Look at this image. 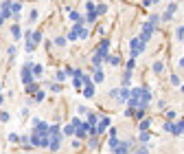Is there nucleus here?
<instances>
[{
  "label": "nucleus",
  "instance_id": "nucleus-1",
  "mask_svg": "<svg viewBox=\"0 0 184 154\" xmlns=\"http://www.w3.org/2000/svg\"><path fill=\"white\" fill-rule=\"evenodd\" d=\"M127 106H130V110H136V108H149L151 106V90H149V86H134V88H130Z\"/></svg>",
  "mask_w": 184,
  "mask_h": 154
},
{
  "label": "nucleus",
  "instance_id": "nucleus-13",
  "mask_svg": "<svg viewBox=\"0 0 184 154\" xmlns=\"http://www.w3.org/2000/svg\"><path fill=\"white\" fill-rule=\"evenodd\" d=\"M38 90H40V84H38V81H31L29 86H24V93H26V95H35Z\"/></svg>",
  "mask_w": 184,
  "mask_h": 154
},
{
  "label": "nucleus",
  "instance_id": "nucleus-27",
  "mask_svg": "<svg viewBox=\"0 0 184 154\" xmlns=\"http://www.w3.org/2000/svg\"><path fill=\"white\" fill-rule=\"evenodd\" d=\"M97 18H99L97 11H88V15H86V20H84V22H97Z\"/></svg>",
  "mask_w": 184,
  "mask_h": 154
},
{
  "label": "nucleus",
  "instance_id": "nucleus-48",
  "mask_svg": "<svg viewBox=\"0 0 184 154\" xmlns=\"http://www.w3.org/2000/svg\"><path fill=\"white\" fill-rule=\"evenodd\" d=\"M173 119H176V110H169L167 112V121H173Z\"/></svg>",
  "mask_w": 184,
  "mask_h": 154
},
{
  "label": "nucleus",
  "instance_id": "nucleus-49",
  "mask_svg": "<svg viewBox=\"0 0 184 154\" xmlns=\"http://www.w3.org/2000/svg\"><path fill=\"white\" fill-rule=\"evenodd\" d=\"M158 0H143V7H151V5H156Z\"/></svg>",
  "mask_w": 184,
  "mask_h": 154
},
{
  "label": "nucleus",
  "instance_id": "nucleus-42",
  "mask_svg": "<svg viewBox=\"0 0 184 154\" xmlns=\"http://www.w3.org/2000/svg\"><path fill=\"white\" fill-rule=\"evenodd\" d=\"M38 18H40V13H38V11H35V9H33V11H31V15H29V22H35V20H38Z\"/></svg>",
  "mask_w": 184,
  "mask_h": 154
},
{
  "label": "nucleus",
  "instance_id": "nucleus-37",
  "mask_svg": "<svg viewBox=\"0 0 184 154\" xmlns=\"http://www.w3.org/2000/svg\"><path fill=\"white\" fill-rule=\"evenodd\" d=\"M90 148H92V150L99 148V137H90Z\"/></svg>",
  "mask_w": 184,
  "mask_h": 154
},
{
  "label": "nucleus",
  "instance_id": "nucleus-29",
  "mask_svg": "<svg viewBox=\"0 0 184 154\" xmlns=\"http://www.w3.org/2000/svg\"><path fill=\"white\" fill-rule=\"evenodd\" d=\"M162 70H164V64H162V62H156V64H153V73H156V75H160Z\"/></svg>",
  "mask_w": 184,
  "mask_h": 154
},
{
  "label": "nucleus",
  "instance_id": "nucleus-41",
  "mask_svg": "<svg viewBox=\"0 0 184 154\" xmlns=\"http://www.w3.org/2000/svg\"><path fill=\"white\" fill-rule=\"evenodd\" d=\"M176 38H178V40H184V26H178V31H176Z\"/></svg>",
  "mask_w": 184,
  "mask_h": 154
},
{
  "label": "nucleus",
  "instance_id": "nucleus-28",
  "mask_svg": "<svg viewBox=\"0 0 184 154\" xmlns=\"http://www.w3.org/2000/svg\"><path fill=\"white\" fill-rule=\"evenodd\" d=\"M64 134H68V137H72V134H75V125H72V123L64 125Z\"/></svg>",
  "mask_w": 184,
  "mask_h": 154
},
{
  "label": "nucleus",
  "instance_id": "nucleus-30",
  "mask_svg": "<svg viewBox=\"0 0 184 154\" xmlns=\"http://www.w3.org/2000/svg\"><path fill=\"white\" fill-rule=\"evenodd\" d=\"M70 20H72V22H84V18H81L77 11H70Z\"/></svg>",
  "mask_w": 184,
  "mask_h": 154
},
{
  "label": "nucleus",
  "instance_id": "nucleus-22",
  "mask_svg": "<svg viewBox=\"0 0 184 154\" xmlns=\"http://www.w3.org/2000/svg\"><path fill=\"white\" fill-rule=\"evenodd\" d=\"M149 128H151V119H143L140 121V132H147Z\"/></svg>",
  "mask_w": 184,
  "mask_h": 154
},
{
  "label": "nucleus",
  "instance_id": "nucleus-57",
  "mask_svg": "<svg viewBox=\"0 0 184 154\" xmlns=\"http://www.w3.org/2000/svg\"><path fill=\"white\" fill-rule=\"evenodd\" d=\"M0 90H2V86H0Z\"/></svg>",
  "mask_w": 184,
  "mask_h": 154
},
{
  "label": "nucleus",
  "instance_id": "nucleus-53",
  "mask_svg": "<svg viewBox=\"0 0 184 154\" xmlns=\"http://www.w3.org/2000/svg\"><path fill=\"white\" fill-rule=\"evenodd\" d=\"M2 22H5V20H2V15H0V26H2Z\"/></svg>",
  "mask_w": 184,
  "mask_h": 154
},
{
  "label": "nucleus",
  "instance_id": "nucleus-33",
  "mask_svg": "<svg viewBox=\"0 0 184 154\" xmlns=\"http://www.w3.org/2000/svg\"><path fill=\"white\" fill-rule=\"evenodd\" d=\"M44 97H46V95H44V90H38V93L33 95V101H44Z\"/></svg>",
  "mask_w": 184,
  "mask_h": 154
},
{
  "label": "nucleus",
  "instance_id": "nucleus-18",
  "mask_svg": "<svg viewBox=\"0 0 184 154\" xmlns=\"http://www.w3.org/2000/svg\"><path fill=\"white\" fill-rule=\"evenodd\" d=\"M132 75H134L132 70H125V73H123V86H125V88H130V81H132Z\"/></svg>",
  "mask_w": 184,
  "mask_h": 154
},
{
  "label": "nucleus",
  "instance_id": "nucleus-55",
  "mask_svg": "<svg viewBox=\"0 0 184 154\" xmlns=\"http://www.w3.org/2000/svg\"><path fill=\"white\" fill-rule=\"evenodd\" d=\"M180 90H182V93H184V86H180Z\"/></svg>",
  "mask_w": 184,
  "mask_h": 154
},
{
  "label": "nucleus",
  "instance_id": "nucleus-4",
  "mask_svg": "<svg viewBox=\"0 0 184 154\" xmlns=\"http://www.w3.org/2000/svg\"><path fill=\"white\" fill-rule=\"evenodd\" d=\"M110 125H112V119H110V117H99V121H97V137H101V134H103Z\"/></svg>",
  "mask_w": 184,
  "mask_h": 154
},
{
  "label": "nucleus",
  "instance_id": "nucleus-40",
  "mask_svg": "<svg viewBox=\"0 0 184 154\" xmlns=\"http://www.w3.org/2000/svg\"><path fill=\"white\" fill-rule=\"evenodd\" d=\"M134 68H136V60L132 57L130 62H127V68H125V70H132V73H134Z\"/></svg>",
  "mask_w": 184,
  "mask_h": 154
},
{
  "label": "nucleus",
  "instance_id": "nucleus-11",
  "mask_svg": "<svg viewBox=\"0 0 184 154\" xmlns=\"http://www.w3.org/2000/svg\"><path fill=\"white\" fill-rule=\"evenodd\" d=\"M103 79H105V73L101 68H94V73H92V81H94V84H101Z\"/></svg>",
  "mask_w": 184,
  "mask_h": 154
},
{
  "label": "nucleus",
  "instance_id": "nucleus-17",
  "mask_svg": "<svg viewBox=\"0 0 184 154\" xmlns=\"http://www.w3.org/2000/svg\"><path fill=\"white\" fill-rule=\"evenodd\" d=\"M105 62H107V64H112V66H121V57H118V55H107Z\"/></svg>",
  "mask_w": 184,
  "mask_h": 154
},
{
  "label": "nucleus",
  "instance_id": "nucleus-8",
  "mask_svg": "<svg viewBox=\"0 0 184 154\" xmlns=\"http://www.w3.org/2000/svg\"><path fill=\"white\" fill-rule=\"evenodd\" d=\"M75 137L77 139H88V123L86 121H81L77 128H75Z\"/></svg>",
  "mask_w": 184,
  "mask_h": 154
},
{
  "label": "nucleus",
  "instance_id": "nucleus-34",
  "mask_svg": "<svg viewBox=\"0 0 184 154\" xmlns=\"http://www.w3.org/2000/svg\"><path fill=\"white\" fill-rule=\"evenodd\" d=\"M55 79H57L59 84H61V81H66V73H64V70H57V73H55Z\"/></svg>",
  "mask_w": 184,
  "mask_h": 154
},
{
  "label": "nucleus",
  "instance_id": "nucleus-43",
  "mask_svg": "<svg viewBox=\"0 0 184 154\" xmlns=\"http://www.w3.org/2000/svg\"><path fill=\"white\" fill-rule=\"evenodd\" d=\"M9 119H11V117H9V112H0V121H2V123H7Z\"/></svg>",
  "mask_w": 184,
  "mask_h": 154
},
{
  "label": "nucleus",
  "instance_id": "nucleus-9",
  "mask_svg": "<svg viewBox=\"0 0 184 154\" xmlns=\"http://www.w3.org/2000/svg\"><path fill=\"white\" fill-rule=\"evenodd\" d=\"M9 9H11V18L18 22V20H20V11H22V2H18V0H15V2L9 5Z\"/></svg>",
  "mask_w": 184,
  "mask_h": 154
},
{
  "label": "nucleus",
  "instance_id": "nucleus-54",
  "mask_svg": "<svg viewBox=\"0 0 184 154\" xmlns=\"http://www.w3.org/2000/svg\"><path fill=\"white\" fill-rule=\"evenodd\" d=\"M182 123H184V119H182ZM182 134H184V125H182Z\"/></svg>",
  "mask_w": 184,
  "mask_h": 154
},
{
  "label": "nucleus",
  "instance_id": "nucleus-7",
  "mask_svg": "<svg viewBox=\"0 0 184 154\" xmlns=\"http://www.w3.org/2000/svg\"><path fill=\"white\" fill-rule=\"evenodd\" d=\"M116 104H127V99H130V88H125V86H121V88H118V93H116Z\"/></svg>",
  "mask_w": 184,
  "mask_h": 154
},
{
  "label": "nucleus",
  "instance_id": "nucleus-38",
  "mask_svg": "<svg viewBox=\"0 0 184 154\" xmlns=\"http://www.w3.org/2000/svg\"><path fill=\"white\" fill-rule=\"evenodd\" d=\"M136 154H149V150H147V143H143L140 148H136Z\"/></svg>",
  "mask_w": 184,
  "mask_h": 154
},
{
  "label": "nucleus",
  "instance_id": "nucleus-3",
  "mask_svg": "<svg viewBox=\"0 0 184 154\" xmlns=\"http://www.w3.org/2000/svg\"><path fill=\"white\" fill-rule=\"evenodd\" d=\"M156 29H158V26H153V24H149V22H145V24H143V33L138 35V38H140V40L147 44V42L151 40V35L156 33Z\"/></svg>",
  "mask_w": 184,
  "mask_h": 154
},
{
  "label": "nucleus",
  "instance_id": "nucleus-35",
  "mask_svg": "<svg viewBox=\"0 0 184 154\" xmlns=\"http://www.w3.org/2000/svg\"><path fill=\"white\" fill-rule=\"evenodd\" d=\"M9 143H20V134L11 132V134H9Z\"/></svg>",
  "mask_w": 184,
  "mask_h": 154
},
{
  "label": "nucleus",
  "instance_id": "nucleus-32",
  "mask_svg": "<svg viewBox=\"0 0 184 154\" xmlns=\"http://www.w3.org/2000/svg\"><path fill=\"white\" fill-rule=\"evenodd\" d=\"M94 11H97V15H103V13L107 11V5H103V2H101V5H99V7L94 9Z\"/></svg>",
  "mask_w": 184,
  "mask_h": 154
},
{
  "label": "nucleus",
  "instance_id": "nucleus-47",
  "mask_svg": "<svg viewBox=\"0 0 184 154\" xmlns=\"http://www.w3.org/2000/svg\"><path fill=\"white\" fill-rule=\"evenodd\" d=\"M66 40H79V38H77V31H70V33L66 35Z\"/></svg>",
  "mask_w": 184,
  "mask_h": 154
},
{
  "label": "nucleus",
  "instance_id": "nucleus-44",
  "mask_svg": "<svg viewBox=\"0 0 184 154\" xmlns=\"http://www.w3.org/2000/svg\"><path fill=\"white\" fill-rule=\"evenodd\" d=\"M171 84H173V86H180V77H178L176 73L171 75Z\"/></svg>",
  "mask_w": 184,
  "mask_h": 154
},
{
  "label": "nucleus",
  "instance_id": "nucleus-20",
  "mask_svg": "<svg viewBox=\"0 0 184 154\" xmlns=\"http://www.w3.org/2000/svg\"><path fill=\"white\" fill-rule=\"evenodd\" d=\"M138 141H140V143H149V141H151V134H149V130H147V132H140Z\"/></svg>",
  "mask_w": 184,
  "mask_h": 154
},
{
  "label": "nucleus",
  "instance_id": "nucleus-46",
  "mask_svg": "<svg viewBox=\"0 0 184 154\" xmlns=\"http://www.w3.org/2000/svg\"><path fill=\"white\" fill-rule=\"evenodd\" d=\"M7 53H9V57H15V53H18V49H15V46H9V49H7Z\"/></svg>",
  "mask_w": 184,
  "mask_h": 154
},
{
  "label": "nucleus",
  "instance_id": "nucleus-6",
  "mask_svg": "<svg viewBox=\"0 0 184 154\" xmlns=\"http://www.w3.org/2000/svg\"><path fill=\"white\" fill-rule=\"evenodd\" d=\"M20 77H22V84H24V86H29L31 81H33V73H31V62H29V64H24V66H22V73H20Z\"/></svg>",
  "mask_w": 184,
  "mask_h": 154
},
{
  "label": "nucleus",
  "instance_id": "nucleus-31",
  "mask_svg": "<svg viewBox=\"0 0 184 154\" xmlns=\"http://www.w3.org/2000/svg\"><path fill=\"white\" fill-rule=\"evenodd\" d=\"M20 143H22V148H26V150H29V148H31V141H29V134H26V137H20Z\"/></svg>",
  "mask_w": 184,
  "mask_h": 154
},
{
  "label": "nucleus",
  "instance_id": "nucleus-24",
  "mask_svg": "<svg viewBox=\"0 0 184 154\" xmlns=\"http://www.w3.org/2000/svg\"><path fill=\"white\" fill-rule=\"evenodd\" d=\"M118 143H121V139H118V134H116V137H110V141H107V145H110V148L114 150V148L118 145Z\"/></svg>",
  "mask_w": 184,
  "mask_h": 154
},
{
  "label": "nucleus",
  "instance_id": "nucleus-56",
  "mask_svg": "<svg viewBox=\"0 0 184 154\" xmlns=\"http://www.w3.org/2000/svg\"><path fill=\"white\" fill-rule=\"evenodd\" d=\"M173 2H180V0H173Z\"/></svg>",
  "mask_w": 184,
  "mask_h": 154
},
{
  "label": "nucleus",
  "instance_id": "nucleus-2",
  "mask_svg": "<svg viewBox=\"0 0 184 154\" xmlns=\"http://www.w3.org/2000/svg\"><path fill=\"white\" fill-rule=\"evenodd\" d=\"M130 49H132V51H130V53H132V57L136 60V57L145 51V42H143L140 38H132V40H130Z\"/></svg>",
  "mask_w": 184,
  "mask_h": 154
},
{
  "label": "nucleus",
  "instance_id": "nucleus-16",
  "mask_svg": "<svg viewBox=\"0 0 184 154\" xmlns=\"http://www.w3.org/2000/svg\"><path fill=\"white\" fill-rule=\"evenodd\" d=\"M31 73H33V77H40L44 73V66L42 64H31Z\"/></svg>",
  "mask_w": 184,
  "mask_h": 154
},
{
  "label": "nucleus",
  "instance_id": "nucleus-23",
  "mask_svg": "<svg viewBox=\"0 0 184 154\" xmlns=\"http://www.w3.org/2000/svg\"><path fill=\"white\" fill-rule=\"evenodd\" d=\"M72 86H75L77 90H81V88H84V79H81V77H72Z\"/></svg>",
  "mask_w": 184,
  "mask_h": 154
},
{
  "label": "nucleus",
  "instance_id": "nucleus-12",
  "mask_svg": "<svg viewBox=\"0 0 184 154\" xmlns=\"http://www.w3.org/2000/svg\"><path fill=\"white\" fill-rule=\"evenodd\" d=\"M182 125H184L182 121H176V123H171V130H169V132L173 134V137H180V134H182Z\"/></svg>",
  "mask_w": 184,
  "mask_h": 154
},
{
  "label": "nucleus",
  "instance_id": "nucleus-19",
  "mask_svg": "<svg viewBox=\"0 0 184 154\" xmlns=\"http://www.w3.org/2000/svg\"><path fill=\"white\" fill-rule=\"evenodd\" d=\"M11 35H13V38H22V31H20V26H18L15 22L11 24Z\"/></svg>",
  "mask_w": 184,
  "mask_h": 154
},
{
  "label": "nucleus",
  "instance_id": "nucleus-36",
  "mask_svg": "<svg viewBox=\"0 0 184 154\" xmlns=\"http://www.w3.org/2000/svg\"><path fill=\"white\" fill-rule=\"evenodd\" d=\"M158 22H160V15H158V13H153V15L149 18V24H153V26H158Z\"/></svg>",
  "mask_w": 184,
  "mask_h": 154
},
{
  "label": "nucleus",
  "instance_id": "nucleus-5",
  "mask_svg": "<svg viewBox=\"0 0 184 154\" xmlns=\"http://www.w3.org/2000/svg\"><path fill=\"white\" fill-rule=\"evenodd\" d=\"M134 148V139H127V141H121L118 145L114 148V154H130V150Z\"/></svg>",
  "mask_w": 184,
  "mask_h": 154
},
{
  "label": "nucleus",
  "instance_id": "nucleus-39",
  "mask_svg": "<svg viewBox=\"0 0 184 154\" xmlns=\"http://www.w3.org/2000/svg\"><path fill=\"white\" fill-rule=\"evenodd\" d=\"M77 112H79V117H86V115H88L90 110H88L86 106H79V108H77Z\"/></svg>",
  "mask_w": 184,
  "mask_h": 154
},
{
  "label": "nucleus",
  "instance_id": "nucleus-51",
  "mask_svg": "<svg viewBox=\"0 0 184 154\" xmlns=\"http://www.w3.org/2000/svg\"><path fill=\"white\" fill-rule=\"evenodd\" d=\"M180 66H182V68H184V57H182V60H180Z\"/></svg>",
  "mask_w": 184,
  "mask_h": 154
},
{
  "label": "nucleus",
  "instance_id": "nucleus-10",
  "mask_svg": "<svg viewBox=\"0 0 184 154\" xmlns=\"http://www.w3.org/2000/svg\"><path fill=\"white\" fill-rule=\"evenodd\" d=\"M176 11H178V2H171V5L167 7V11H164V13H160V18H162V20H171Z\"/></svg>",
  "mask_w": 184,
  "mask_h": 154
},
{
  "label": "nucleus",
  "instance_id": "nucleus-21",
  "mask_svg": "<svg viewBox=\"0 0 184 154\" xmlns=\"http://www.w3.org/2000/svg\"><path fill=\"white\" fill-rule=\"evenodd\" d=\"M66 35H57V38H55V46H66Z\"/></svg>",
  "mask_w": 184,
  "mask_h": 154
},
{
  "label": "nucleus",
  "instance_id": "nucleus-50",
  "mask_svg": "<svg viewBox=\"0 0 184 154\" xmlns=\"http://www.w3.org/2000/svg\"><path fill=\"white\" fill-rule=\"evenodd\" d=\"M171 123H173V121H164V125H162V128H164V130L169 132V130H171Z\"/></svg>",
  "mask_w": 184,
  "mask_h": 154
},
{
  "label": "nucleus",
  "instance_id": "nucleus-45",
  "mask_svg": "<svg viewBox=\"0 0 184 154\" xmlns=\"http://www.w3.org/2000/svg\"><path fill=\"white\" fill-rule=\"evenodd\" d=\"M99 46H101V49H107V51H110V40H105V38H103V40H101V44H99Z\"/></svg>",
  "mask_w": 184,
  "mask_h": 154
},
{
  "label": "nucleus",
  "instance_id": "nucleus-15",
  "mask_svg": "<svg viewBox=\"0 0 184 154\" xmlns=\"http://www.w3.org/2000/svg\"><path fill=\"white\" fill-rule=\"evenodd\" d=\"M44 40V35H42V31H31V42L35 44V46H38V44Z\"/></svg>",
  "mask_w": 184,
  "mask_h": 154
},
{
  "label": "nucleus",
  "instance_id": "nucleus-25",
  "mask_svg": "<svg viewBox=\"0 0 184 154\" xmlns=\"http://www.w3.org/2000/svg\"><path fill=\"white\" fill-rule=\"evenodd\" d=\"M48 86H51L53 93H61V90H64V86L59 84V81H53V84H48Z\"/></svg>",
  "mask_w": 184,
  "mask_h": 154
},
{
  "label": "nucleus",
  "instance_id": "nucleus-52",
  "mask_svg": "<svg viewBox=\"0 0 184 154\" xmlns=\"http://www.w3.org/2000/svg\"><path fill=\"white\" fill-rule=\"evenodd\" d=\"M2 101H5V97H2V95H0V106H2Z\"/></svg>",
  "mask_w": 184,
  "mask_h": 154
},
{
  "label": "nucleus",
  "instance_id": "nucleus-14",
  "mask_svg": "<svg viewBox=\"0 0 184 154\" xmlns=\"http://www.w3.org/2000/svg\"><path fill=\"white\" fill-rule=\"evenodd\" d=\"M59 145H61V137H55V139H51V143H48V150H51V152H57Z\"/></svg>",
  "mask_w": 184,
  "mask_h": 154
},
{
  "label": "nucleus",
  "instance_id": "nucleus-26",
  "mask_svg": "<svg viewBox=\"0 0 184 154\" xmlns=\"http://www.w3.org/2000/svg\"><path fill=\"white\" fill-rule=\"evenodd\" d=\"M132 117H136V119H143V117H145V108H136V110H132Z\"/></svg>",
  "mask_w": 184,
  "mask_h": 154
}]
</instances>
